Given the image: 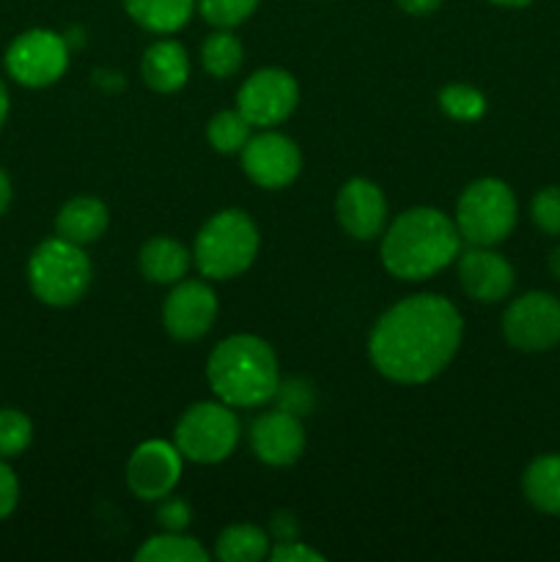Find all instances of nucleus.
<instances>
[{
    "mask_svg": "<svg viewBox=\"0 0 560 562\" xmlns=\"http://www.w3.org/2000/svg\"><path fill=\"white\" fill-rule=\"evenodd\" d=\"M242 58H245V49H242V42L228 33L225 27H220L217 33L203 42L201 49V60H203V69L209 71L212 77L217 80H225V77L236 75L242 66Z\"/></svg>",
    "mask_w": 560,
    "mask_h": 562,
    "instance_id": "24",
    "label": "nucleus"
},
{
    "mask_svg": "<svg viewBox=\"0 0 560 562\" xmlns=\"http://www.w3.org/2000/svg\"><path fill=\"white\" fill-rule=\"evenodd\" d=\"M464 322L450 300L415 294L379 316L368 338V355L382 376L423 384L450 366L461 346Z\"/></svg>",
    "mask_w": 560,
    "mask_h": 562,
    "instance_id": "1",
    "label": "nucleus"
},
{
    "mask_svg": "<svg viewBox=\"0 0 560 562\" xmlns=\"http://www.w3.org/2000/svg\"><path fill=\"white\" fill-rule=\"evenodd\" d=\"M9 203H11V179L5 176V170L0 168V217L5 214Z\"/></svg>",
    "mask_w": 560,
    "mask_h": 562,
    "instance_id": "35",
    "label": "nucleus"
},
{
    "mask_svg": "<svg viewBox=\"0 0 560 562\" xmlns=\"http://www.w3.org/2000/svg\"><path fill=\"white\" fill-rule=\"evenodd\" d=\"M461 234L456 220L432 206L406 209L382 236V263L399 280H426L456 261Z\"/></svg>",
    "mask_w": 560,
    "mask_h": 562,
    "instance_id": "2",
    "label": "nucleus"
},
{
    "mask_svg": "<svg viewBox=\"0 0 560 562\" xmlns=\"http://www.w3.org/2000/svg\"><path fill=\"white\" fill-rule=\"evenodd\" d=\"M340 228L355 239H377L384 234L388 223V203L382 190L368 179H351L340 187L338 201H335Z\"/></svg>",
    "mask_w": 560,
    "mask_h": 562,
    "instance_id": "14",
    "label": "nucleus"
},
{
    "mask_svg": "<svg viewBox=\"0 0 560 562\" xmlns=\"http://www.w3.org/2000/svg\"><path fill=\"white\" fill-rule=\"evenodd\" d=\"M549 269H552V274H555V278L560 280V245L555 247L552 252H549Z\"/></svg>",
    "mask_w": 560,
    "mask_h": 562,
    "instance_id": "37",
    "label": "nucleus"
},
{
    "mask_svg": "<svg viewBox=\"0 0 560 562\" xmlns=\"http://www.w3.org/2000/svg\"><path fill=\"white\" fill-rule=\"evenodd\" d=\"M69 44L60 33L33 27L20 33L5 49V71L25 88H47L64 77L69 66Z\"/></svg>",
    "mask_w": 560,
    "mask_h": 562,
    "instance_id": "8",
    "label": "nucleus"
},
{
    "mask_svg": "<svg viewBox=\"0 0 560 562\" xmlns=\"http://www.w3.org/2000/svg\"><path fill=\"white\" fill-rule=\"evenodd\" d=\"M459 280L472 300L492 305V302L505 300L514 289V267L492 247L472 245L459 258Z\"/></svg>",
    "mask_w": 560,
    "mask_h": 562,
    "instance_id": "16",
    "label": "nucleus"
},
{
    "mask_svg": "<svg viewBox=\"0 0 560 562\" xmlns=\"http://www.w3.org/2000/svg\"><path fill=\"white\" fill-rule=\"evenodd\" d=\"M258 256V228L239 209H225L214 214L201 231H198L195 267L203 278L231 280L239 278L250 269Z\"/></svg>",
    "mask_w": 560,
    "mask_h": 562,
    "instance_id": "4",
    "label": "nucleus"
},
{
    "mask_svg": "<svg viewBox=\"0 0 560 562\" xmlns=\"http://www.w3.org/2000/svg\"><path fill=\"white\" fill-rule=\"evenodd\" d=\"M239 442V420L228 404H203L190 406L176 426V448L184 459L195 464H220L234 453Z\"/></svg>",
    "mask_w": 560,
    "mask_h": 562,
    "instance_id": "7",
    "label": "nucleus"
},
{
    "mask_svg": "<svg viewBox=\"0 0 560 562\" xmlns=\"http://www.w3.org/2000/svg\"><path fill=\"white\" fill-rule=\"evenodd\" d=\"M242 168L253 184L264 190H283L300 176L302 154L291 137L280 132H264L242 148Z\"/></svg>",
    "mask_w": 560,
    "mask_h": 562,
    "instance_id": "11",
    "label": "nucleus"
},
{
    "mask_svg": "<svg viewBox=\"0 0 560 562\" xmlns=\"http://www.w3.org/2000/svg\"><path fill=\"white\" fill-rule=\"evenodd\" d=\"M439 108L453 121H478L486 113V97L464 82H450L439 91Z\"/></svg>",
    "mask_w": 560,
    "mask_h": 562,
    "instance_id": "26",
    "label": "nucleus"
},
{
    "mask_svg": "<svg viewBox=\"0 0 560 562\" xmlns=\"http://www.w3.org/2000/svg\"><path fill=\"white\" fill-rule=\"evenodd\" d=\"M296 102H300V88L285 69L256 71L242 82L239 93H236V110L261 130L289 119Z\"/></svg>",
    "mask_w": 560,
    "mask_h": 562,
    "instance_id": "10",
    "label": "nucleus"
},
{
    "mask_svg": "<svg viewBox=\"0 0 560 562\" xmlns=\"http://www.w3.org/2000/svg\"><path fill=\"white\" fill-rule=\"evenodd\" d=\"M272 525H275V536H278V541H294L296 525L289 514H278Z\"/></svg>",
    "mask_w": 560,
    "mask_h": 562,
    "instance_id": "34",
    "label": "nucleus"
},
{
    "mask_svg": "<svg viewBox=\"0 0 560 562\" xmlns=\"http://www.w3.org/2000/svg\"><path fill=\"white\" fill-rule=\"evenodd\" d=\"M261 0H198V11L214 27H236L258 9Z\"/></svg>",
    "mask_w": 560,
    "mask_h": 562,
    "instance_id": "28",
    "label": "nucleus"
},
{
    "mask_svg": "<svg viewBox=\"0 0 560 562\" xmlns=\"http://www.w3.org/2000/svg\"><path fill=\"white\" fill-rule=\"evenodd\" d=\"M206 379L212 393L228 406H261L280 390L278 357L256 335H231L209 355Z\"/></svg>",
    "mask_w": 560,
    "mask_h": 562,
    "instance_id": "3",
    "label": "nucleus"
},
{
    "mask_svg": "<svg viewBox=\"0 0 560 562\" xmlns=\"http://www.w3.org/2000/svg\"><path fill=\"white\" fill-rule=\"evenodd\" d=\"M217 318V296L201 280H179L163 305L165 333L176 340L203 338Z\"/></svg>",
    "mask_w": 560,
    "mask_h": 562,
    "instance_id": "13",
    "label": "nucleus"
},
{
    "mask_svg": "<svg viewBox=\"0 0 560 562\" xmlns=\"http://www.w3.org/2000/svg\"><path fill=\"white\" fill-rule=\"evenodd\" d=\"M16 503H20V481L5 459H0V521L14 514Z\"/></svg>",
    "mask_w": 560,
    "mask_h": 562,
    "instance_id": "31",
    "label": "nucleus"
},
{
    "mask_svg": "<svg viewBox=\"0 0 560 562\" xmlns=\"http://www.w3.org/2000/svg\"><path fill=\"white\" fill-rule=\"evenodd\" d=\"M187 77H190V58H187V49L173 38L154 42L143 53V80L154 91L176 93L184 88Z\"/></svg>",
    "mask_w": 560,
    "mask_h": 562,
    "instance_id": "17",
    "label": "nucleus"
},
{
    "mask_svg": "<svg viewBox=\"0 0 560 562\" xmlns=\"http://www.w3.org/2000/svg\"><path fill=\"white\" fill-rule=\"evenodd\" d=\"M250 448L258 461L269 467H289L305 450V431L296 415L278 409L267 412L250 426Z\"/></svg>",
    "mask_w": 560,
    "mask_h": 562,
    "instance_id": "15",
    "label": "nucleus"
},
{
    "mask_svg": "<svg viewBox=\"0 0 560 562\" xmlns=\"http://www.w3.org/2000/svg\"><path fill=\"white\" fill-rule=\"evenodd\" d=\"M527 503L549 516H560V456H538L522 475Z\"/></svg>",
    "mask_w": 560,
    "mask_h": 562,
    "instance_id": "20",
    "label": "nucleus"
},
{
    "mask_svg": "<svg viewBox=\"0 0 560 562\" xmlns=\"http://www.w3.org/2000/svg\"><path fill=\"white\" fill-rule=\"evenodd\" d=\"M533 223L549 236H560V187H544L530 203Z\"/></svg>",
    "mask_w": 560,
    "mask_h": 562,
    "instance_id": "29",
    "label": "nucleus"
},
{
    "mask_svg": "<svg viewBox=\"0 0 560 562\" xmlns=\"http://www.w3.org/2000/svg\"><path fill=\"white\" fill-rule=\"evenodd\" d=\"M108 223H110L108 206H104L99 198L80 195V198H71L69 203L60 206L58 217H55V231H58V236H64V239L75 241V245L82 247L97 241L99 236L108 231Z\"/></svg>",
    "mask_w": 560,
    "mask_h": 562,
    "instance_id": "18",
    "label": "nucleus"
},
{
    "mask_svg": "<svg viewBox=\"0 0 560 562\" xmlns=\"http://www.w3.org/2000/svg\"><path fill=\"white\" fill-rule=\"evenodd\" d=\"M217 558L223 562H258L269 558V536L256 525H231L217 538Z\"/></svg>",
    "mask_w": 560,
    "mask_h": 562,
    "instance_id": "22",
    "label": "nucleus"
},
{
    "mask_svg": "<svg viewBox=\"0 0 560 562\" xmlns=\"http://www.w3.org/2000/svg\"><path fill=\"white\" fill-rule=\"evenodd\" d=\"M494 5H505V9H522V5H530L533 0H489Z\"/></svg>",
    "mask_w": 560,
    "mask_h": 562,
    "instance_id": "38",
    "label": "nucleus"
},
{
    "mask_svg": "<svg viewBox=\"0 0 560 562\" xmlns=\"http://www.w3.org/2000/svg\"><path fill=\"white\" fill-rule=\"evenodd\" d=\"M91 261L80 245L53 236L33 250L27 261V283L33 296L49 307H69L91 285Z\"/></svg>",
    "mask_w": 560,
    "mask_h": 562,
    "instance_id": "5",
    "label": "nucleus"
},
{
    "mask_svg": "<svg viewBox=\"0 0 560 562\" xmlns=\"http://www.w3.org/2000/svg\"><path fill=\"white\" fill-rule=\"evenodd\" d=\"M137 562H206L209 552L201 547V541L187 538L181 532H163L154 536L137 549Z\"/></svg>",
    "mask_w": 560,
    "mask_h": 562,
    "instance_id": "23",
    "label": "nucleus"
},
{
    "mask_svg": "<svg viewBox=\"0 0 560 562\" xmlns=\"http://www.w3.org/2000/svg\"><path fill=\"white\" fill-rule=\"evenodd\" d=\"M137 261H141L143 278L152 280V283L170 285L184 278L192 258L181 241L170 239V236H154L141 247Z\"/></svg>",
    "mask_w": 560,
    "mask_h": 562,
    "instance_id": "19",
    "label": "nucleus"
},
{
    "mask_svg": "<svg viewBox=\"0 0 560 562\" xmlns=\"http://www.w3.org/2000/svg\"><path fill=\"white\" fill-rule=\"evenodd\" d=\"M503 335L519 351H547L560 344V300L547 291H530L508 305Z\"/></svg>",
    "mask_w": 560,
    "mask_h": 562,
    "instance_id": "9",
    "label": "nucleus"
},
{
    "mask_svg": "<svg viewBox=\"0 0 560 562\" xmlns=\"http://www.w3.org/2000/svg\"><path fill=\"white\" fill-rule=\"evenodd\" d=\"M516 214V195L505 181L478 179L461 192L456 203V228L470 245L494 247L508 239Z\"/></svg>",
    "mask_w": 560,
    "mask_h": 562,
    "instance_id": "6",
    "label": "nucleus"
},
{
    "mask_svg": "<svg viewBox=\"0 0 560 562\" xmlns=\"http://www.w3.org/2000/svg\"><path fill=\"white\" fill-rule=\"evenodd\" d=\"M269 558H272V562H324V554L305 547L296 538L294 541H278V547L269 549Z\"/></svg>",
    "mask_w": 560,
    "mask_h": 562,
    "instance_id": "32",
    "label": "nucleus"
},
{
    "mask_svg": "<svg viewBox=\"0 0 560 562\" xmlns=\"http://www.w3.org/2000/svg\"><path fill=\"white\" fill-rule=\"evenodd\" d=\"M179 477L181 453L176 445L165 442V439H148V442L137 445L126 464V483H130L132 494L146 503L168 497Z\"/></svg>",
    "mask_w": 560,
    "mask_h": 562,
    "instance_id": "12",
    "label": "nucleus"
},
{
    "mask_svg": "<svg viewBox=\"0 0 560 562\" xmlns=\"http://www.w3.org/2000/svg\"><path fill=\"white\" fill-rule=\"evenodd\" d=\"M33 442V423L25 412L3 406L0 409V459H16Z\"/></svg>",
    "mask_w": 560,
    "mask_h": 562,
    "instance_id": "27",
    "label": "nucleus"
},
{
    "mask_svg": "<svg viewBox=\"0 0 560 562\" xmlns=\"http://www.w3.org/2000/svg\"><path fill=\"white\" fill-rule=\"evenodd\" d=\"M5 119H9V88L0 80V126L5 124Z\"/></svg>",
    "mask_w": 560,
    "mask_h": 562,
    "instance_id": "36",
    "label": "nucleus"
},
{
    "mask_svg": "<svg viewBox=\"0 0 560 562\" xmlns=\"http://www.w3.org/2000/svg\"><path fill=\"white\" fill-rule=\"evenodd\" d=\"M190 519H192V510L184 499L163 497V505H159V510H157V521L165 532L187 530Z\"/></svg>",
    "mask_w": 560,
    "mask_h": 562,
    "instance_id": "30",
    "label": "nucleus"
},
{
    "mask_svg": "<svg viewBox=\"0 0 560 562\" xmlns=\"http://www.w3.org/2000/svg\"><path fill=\"white\" fill-rule=\"evenodd\" d=\"M253 124L239 113V110H223V113L212 115L206 126V137L212 143L214 151L220 154H236L247 146L250 140Z\"/></svg>",
    "mask_w": 560,
    "mask_h": 562,
    "instance_id": "25",
    "label": "nucleus"
},
{
    "mask_svg": "<svg viewBox=\"0 0 560 562\" xmlns=\"http://www.w3.org/2000/svg\"><path fill=\"white\" fill-rule=\"evenodd\" d=\"M395 3H399L401 11H406V14L426 16V14H434V11L443 5V0H395Z\"/></svg>",
    "mask_w": 560,
    "mask_h": 562,
    "instance_id": "33",
    "label": "nucleus"
},
{
    "mask_svg": "<svg viewBox=\"0 0 560 562\" xmlns=\"http://www.w3.org/2000/svg\"><path fill=\"white\" fill-rule=\"evenodd\" d=\"M198 0H124L132 20L152 33H176L190 22Z\"/></svg>",
    "mask_w": 560,
    "mask_h": 562,
    "instance_id": "21",
    "label": "nucleus"
}]
</instances>
